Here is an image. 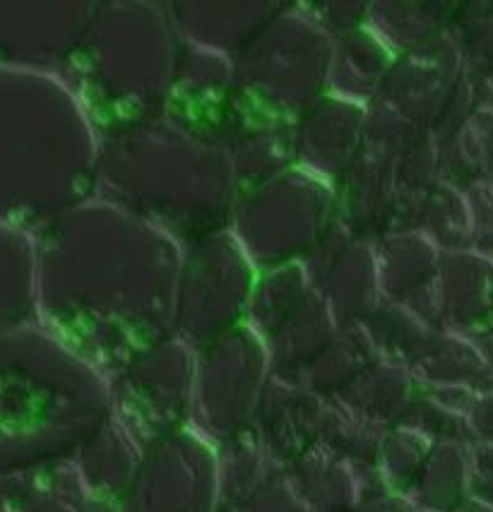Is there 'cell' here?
<instances>
[{"label":"cell","mask_w":493,"mask_h":512,"mask_svg":"<svg viewBox=\"0 0 493 512\" xmlns=\"http://www.w3.org/2000/svg\"><path fill=\"white\" fill-rule=\"evenodd\" d=\"M56 361L20 327L0 332V476L53 464L68 445V395Z\"/></svg>","instance_id":"cell-1"},{"label":"cell","mask_w":493,"mask_h":512,"mask_svg":"<svg viewBox=\"0 0 493 512\" xmlns=\"http://www.w3.org/2000/svg\"><path fill=\"white\" fill-rule=\"evenodd\" d=\"M29 301V253L17 229L0 224V332L20 327Z\"/></svg>","instance_id":"cell-2"},{"label":"cell","mask_w":493,"mask_h":512,"mask_svg":"<svg viewBox=\"0 0 493 512\" xmlns=\"http://www.w3.org/2000/svg\"><path fill=\"white\" fill-rule=\"evenodd\" d=\"M58 488L53 464L0 476V512H63L68 503L58 498Z\"/></svg>","instance_id":"cell-3"}]
</instances>
